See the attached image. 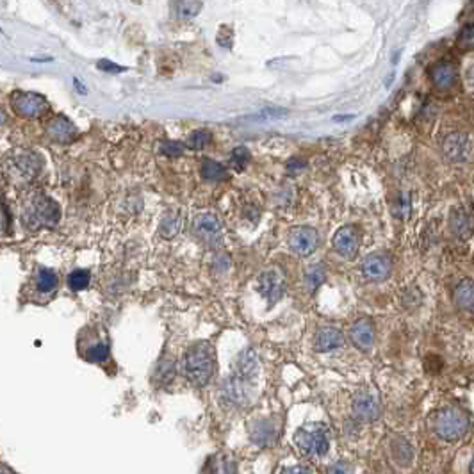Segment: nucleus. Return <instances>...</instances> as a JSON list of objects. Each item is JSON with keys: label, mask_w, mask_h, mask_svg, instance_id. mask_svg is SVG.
I'll use <instances>...</instances> for the list:
<instances>
[{"label": "nucleus", "mask_w": 474, "mask_h": 474, "mask_svg": "<svg viewBox=\"0 0 474 474\" xmlns=\"http://www.w3.org/2000/svg\"><path fill=\"white\" fill-rule=\"evenodd\" d=\"M435 435L443 438L446 443H457L467 435L471 428L469 414L464 410L462 406L450 405L435 412L434 421H431Z\"/></svg>", "instance_id": "f257e3e1"}, {"label": "nucleus", "mask_w": 474, "mask_h": 474, "mask_svg": "<svg viewBox=\"0 0 474 474\" xmlns=\"http://www.w3.org/2000/svg\"><path fill=\"white\" fill-rule=\"evenodd\" d=\"M184 373L195 385H207L214 373V351L209 343H196L184 357Z\"/></svg>", "instance_id": "f03ea898"}, {"label": "nucleus", "mask_w": 474, "mask_h": 474, "mask_svg": "<svg viewBox=\"0 0 474 474\" xmlns=\"http://www.w3.org/2000/svg\"><path fill=\"white\" fill-rule=\"evenodd\" d=\"M296 446L302 450L303 454L311 459H323L330 450V437L328 428L323 422H312L307 427L299 428L295 435Z\"/></svg>", "instance_id": "7ed1b4c3"}, {"label": "nucleus", "mask_w": 474, "mask_h": 474, "mask_svg": "<svg viewBox=\"0 0 474 474\" xmlns=\"http://www.w3.org/2000/svg\"><path fill=\"white\" fill-rule=\"evenodd\" d=\"M257 375L232 369L230 376L223 382V394L232 405L250 406L255 398Z\"/></svg>", "instance_id": "20e7f679"}, {"label": "nucleus", "mask_w": 474, "mask_h": 474, "mask_svg": "<svg viewBox=\"0 0 474 474\" xmlns=\"http://www.w3.org/2000/svg\"><path fill=\"white\" fill-rule=\"evenodd\" d=\"M61 218L59 205L45 195H36L25 207L24 219L31 228L56 227Z\"/></svg>", "instance_id": "39448f33"}, {"label": "nucleus", "mask_w": 474, "mask_h": 474, "mask_svg": "<svg viewBox=\"0 0 474 474\" xmlns=\"http://www.w3.org/2000/svg\"><path fill=\"white\" fill-rule=\"evenodd\" d=\"M11 108L22 118L34 120V118H41L48 111V102L38 93L18 91L11 96Z\"/></svg>", "instance_id": "423d86ee"}, {"label": "nucleus", "mask_w": 474, "mask_h": 474, "mask_svg": "<svg viewBox=\"0 0 474 474\" xmlns=\"http://www.w3.org/2000/svg\"><path fill=\"white\" fill-rule=\"evenodd\" d=\"M351 410L360 421H376L382 415V403L378 394L371 389H362L355 394Z\"/></svg>", "instance_id": "0eeeda50"}, {"label": "nucleus", "mask_w": 474, "mask_h": 474, "mask_svg": "<svg viewBox=\"0 0 474 474\" xmlns=\"http://www.w3.org/2000/svg\"><path fill=\"white\" fill-rule=\"evenodd\" d=\"M193 232L198 237L202 243H205L207 246H219L223 243V232H221V223L219 219L216 218L211 212H205V214H200L193 223Z\"/></svg>", "instance_id": "6e6552de"}, {"label": "nucleus", "mask_w": 474, "mask_h": 474, "mask_svg": "<svg viewBox=\"0 0 474 474\" xmlns=\"http://www.w3.org/2000/svg\"><path fill=\"white\" fill-rule=\"evenodd\" d=\"M259 292L266 298L269 305H275L286 292V279H283L282 271L276 267H269L259 276Z\"/></svg>", "instance_id": "1a4fd4ad"}, {"label": "nucleus", "mask_w": 474, "mask_h": 474, "mask_svg": "<svg viewBox=\"0 0 474 474\" xmlns=\"http://www.w3.org/2000/svg\"><path fill=\"white\" fill-rule=\"evenodd\" d=\"M84 343L80 341V355L88 362H102L109 357V341L105 334L95 332V334H82Z\"/></svg>", "instance_id": "9d476101"}, {"label": "nucleus", "mask_w": 474, "mask_h": 474, "mask_svg": "<svg viewBox=\"0 0 474 474\" xmlns=\"http://www.w3.org/2000/svg\"><path fill=\"white\" fill-rule=\"evenodd\" d=\"M319 244V235L311 227L292 228L289 234V248L299 257H309L314 253Z\"/></svg>", "instance_id": "9b49d317"}, {"label": "nucleus", "mask_w": 474, "mask_h": 474, "mask_svg": "<svg viewBox=\"0 0 474 474\" xmlns=\"http://www.w3.org/2000/svg\"><path fill=\"white\" fill-rule=\"evenodd\" d=\"M362 275L371 282H382L392 273V260L385 253H371L362 260Z\"/></svg>", "instance_id": "f8f14e48"}, {"label": "nucleus", "mask_w": 474, "mask_h": 474, "mask_svg": "<svg viewBox=\"0 0 474 474\" xmlns=\"http://www.w3.org/2000/svg\"><path fill=\"white\" fill-rule=\"evenodd\" d=\"M334 250L337 251L339 255L344 257V259H353L359 251V244H360V237L357 228L348 225V227L339 228L334 235Z\"/></svg>", "instance_id": "ddd939ff"}, {"label": "nucleus", "mask_w": 474, "mask_h": 474, "mask_svg": "<svg viewBox=\"0 0 474 474\" xmlns=\"http://www.w3.org/2000/svg\"><path fill=\"white\" fill-rule=\"evenodd\" d=\"M443 154L451 163H462L469 154V135L464 132H451L443 140Z\"/></svg>", "instance_id": "4468645a"}, {"label": "nucleus", "mask_w": 474, "mask_h": 474, "mask_svg": "<svg viewBox=\"0 0 474 474\" xmlns=\"http://www.w3.org/2000/svg\"><path fill=\"white\" fill-rule=\"evenodd\" d=\"M430 79L431 84L438 91H451V89L457 86V80H459V73H457V68L450 61H440V63L434 64L430 70Z\"/></svg>", "instance_id": "2eb2a0df"}, {"label": "nucleus", "mask_w": 474, "mask_h": 474, "mask_svg": "<svg viewBox=\"0 0 474 474\" xmlns=\"http://www.w3.org/2000/svg\"><path fill=\"white\" fill-rule=\"evenodd\" d=\"M47 134L50 140L57 141V143H70V141L75 140L79 132L66 116L57 114L47 124Z\"/></svg>", "instance_id": "dca6fc26"}, {"label": "nucleus", "mask_w": 474, "mask_h": 474, "mask_svg": "<svg viewBox=\"0 0 474 474\" xmlns=\"http://www.w3.org/2000/svg\"><path fill=\"white\" fill-rule=\"evenodd\" d=\"M351 343L360 351H369L375 344V325L371 323V319L362 318L351 327L350 330Z\"/></svg>", "instance_id": "f3484780"}, {"label": "nucleus", "mask_w": 474, "mask_h": 474, "mask_svg": "<svg viewBox=\"0 0 474 474\" xmlns=\"http://www.w3.org/2000/svg\"><path fill=\"white\" fill-rule=\"evenodd\" d=\"M344 341H346V339H344V334L339 330V328L323 327L316 332L314 348L316 351H321V353H325V351H334L339 350V348H343Z\"/></svg>", "instance_id": "a211bd4d"}, {"label": "nucleus", "mask_w": 474, "mask_h": 474, "mask_svg": "<svg viewBox=\"0 0 474 474\" xmlns=\"http://www.w3.org/2000/svg\"><path fill=\"white\" fill-rule=\"evenodd\" d=\"M250 437L251 443L259 444V446H269L279 437V427L273 419H260L251 424Z\"/></svg>", "instance_id": "6ab92c4d"}, {"label": "nucleus", "mask_w": 474, "mask_h": 474, "mask_svg": "<svg viewBox=\"0 0 474 474\" xmlns=\"http://www.w3.org/2000/svg\"><path fill=\"white\" fill-rule=\"evenodd\" d=\"M389 454L398 467H410L414 462V447L405 437H392L389 440Z\"/></svg>", "instance_id": "aec40b11"}, {"label": "nucleus", "mask_w": 474, "mask_h": 474, "mask_svg": "<svg viewBox=\"0 0 474 474\" xmlns=\"http://www.w3.org/2000/svg\"><path fill=\"white\" fill-rule=\"evenodd\" d=\"M453 302L464 312L474 314V280L466 279L457 283L453 291Z\"/></svg>", "instance_id": "412c9836"}, {"label": "nucleus", "mask_w": 474, "mask_h": 474, "mask_svg": "<svg viewBox=\"0 0 474 474\" xmlns=\"http://www.w3.org/2000/svg\"><path fill=\"white\" fill-rule=\"evenodd\" d=\"M450 228H451V232H453L454 237L466 239V237H469V235L474 232L473 219H471V216L467 214L464 209H454V211L451 212Z\"/></svg>", "instance_id": "4be33fe9"}, {"label": "nucleus", "mask_w": 474, "mask_h": 474, "mask_svg": "<svg viewBox=\"0 0 474 474\" xmlns=\"http://www.w3.org/2000/svg\"><path fill=\"white\" fill-rule=\"evenodd\" d=\"M172 8L177 18L180 20H191L202 9V0H173Z\"/></svg>", "instance_id": "5701e85b"}, {"label": "nucleus", "mask_w": 474, "mask_h": 474, "mask_svg": "<svg viewBox=\"0 0 474 474\" xmlns=\"http://www.w3.org/2000/svg\"><path fill=\"white\" fill-rule=\"evenodd\" d=\"M202 177L211 182H219V180L227 179V170L216 161H203L202 164Z\"/></svg>", "instance_id": "b1692460"}, {"label": "nucleus", "mask_w": 474, "mask_h": 474, "mask_svg": "<svg viewBox=\"0 0 474 474\" xmlns=\"http://www.w3.org/2000/svg\"><path fill=\"white\" fill-rule=\"evenodd\" d=\"M36 287H38V291H41V292H52L57 287V275L52 269L43 267V269L38 271Z\"/></svg>", "instance_id": "393cba45"}, {"label": "nucleus", "mask_w": 474, "mask_h": 474, "mask_svg": "<svg viewBox=\"0 0 474 474\" xmlns=\"http://www.w3.org/2000/svg\"><path fill=\"white\" fill-rule=\"evenodd\" d=\"M16 168L24 173L27 179H31L32 175H36L38 168H40V161H38L36 154H24L16 159Z\"/></svg>", "instance_id": "a878e982"}, {"label": "nucleus", "mask_w": 474, "mask_h": 474, "mask_svg": "<svg viewBox=\"0 0 474 474\" xmlns=\"http://www.w3.org/2000/svg\"><path fill=\"white\" fill-rule=\"evenodd\" d=\"M89 282H91V275L86 269H75L72 275L68 276V287L75 292L84 291L89 286Z\"/></svg>", "instance_id": "bb28decb"}, {"label": "nucleus", "mask_w": 474, "mask_h": 474, "mask_svg": "<svg viewBox=\"0 0 474 474\" xmlns=\"http://www.w3.org/2000/svg\"><path fill=\"white\" fill-rule=\"evenodd\" d=\"M325 276H327V273H325V267L321 266V264H316V266L309 267L307 273H305V283H307L309 291L318 289V287L325 282Z\"/></svg>", "instance_id": "cd10ccee"}, {"label": "nucleus", "mask_w": 474, "mask_h": 474, "mask_svg": "<svg viewBox=\"0 0 474 474\" xmlns=\"http://www.w3.org/2000/svg\"><path fill=\"white\" fill-rule=\"evenodd\" d=\"M211 473L212 474H237V469H235L234 460L228 459L227 454H219V457H216L214 459V462H212Z\"/></svg>", "instance_id": "c85d7f7f"}, {"label": "nucleus", "mask_w": 474, "mask_h": 474, "mask_svg": "<svg viewBox=\"0 0 474 474\" xmlns=\"http://www.w3.org/2000/svg\"><path fill=\"white\" fill-rule=\"evenodd\" d=\"M248 163H250V151L244 147L234 148L230 156V166L234 168L235 172H243L244 168L248 166Z\"/></svg>", "instance_id": "c756f323"}, {"label": "nucleus", "mask_w": 474, "mask_h": 474, "mask_svg": "<svg viewBox=\"0 0 474 474\" xmlns=\"http://www.w3.org/2000/svg\"><path fill=\"white\" fill-rule=\"evenodd\" d=\"M180 230V218L179 216H166V218L161 221V227H159V232L163 237H166V239H170V237H173V235H177V232Z\"/></svg>", "instance_id": "7c9ffc66"}, {"label": "nucleus", "mask_w": 474, "mask_h": 474, "mask_svg": "<svg viewBox=\"0 0 474 474\" xmlns=\"http://www.w3.org/2000/svg\"><path fill=\"white\" fill-rule=\"evenodd\" d=\"M457 47H459L460 50H474V25H466V27L459 32Z\"/></svg>", "instance_id": "2f4dec72"}, {"label": "nucleus", "mask_w": 474, "mask_h": 474, "mask_svg": "<svg viewBox=\"0 0 474 474\" xmlns=\"http://www.w3.org/2000/svg\"><path fill=\"white\" fill-rule=\"evenodd\" d=\"M212 141V135L207 131H196L188 138V147L193 150H202Z\"/></svg>", "instance_id": "473e14b6"}, {"label": "nucleus", "mask_w": 474, "mask_h": 474, "mask_svg": "<svg viewBox=\"0 0 474 474\" xmlns=\"http://www.w3.org/2000/svg\"><path fill=\"white\" fill-rule=\"evenodd\" d=\"M173 375H175V364L173 360H164V362L159 364L156 371V380L159 383H168L172 382Z\"/></svg>", "instance_id": "72a5a7b5"}, {"label": "nucleus", "mask_w": 474, "mask_h": 474, "mask_svg": "<svg viewBox=\"0 0 474 474\" xmlns=\"http://www.w3.org/2000/svg\"><path fill=\"white\" fill-rule=\"evenodd\" d=\"M216 40H218L219 47L230 48L232 41H234V31H232L230 25H221V29H219L218 38H216Z\"/></svg>", "instance_id": "f704fd0d"}, {"label": "nucleus", "mask_w": 474, "mask_h": 474, "mask_svg": "<svg viewBox=\"0 0 474 474\" xmlns=\"http://www.w3.org/2000/svg\"><path fill=\"white\" fill-rule=\"evenodd\" d=\"M328 474H355V467L348 460H337L328 467Z\"/></svg>", "instance_id": "c9c22d12"}, {"label": "nucleus", "mask_w": 474, "mask_h": 474, "mask_svg": "<svg viewBox=\"0 0 474 474\" xmlns=\"http://www.w3.org/2000/svg\"><path fill=\"white\" fill-rule=\"evenodd\" d=\"M161 151L168 157H179L182 156L184 145L179 143V141H166V143H163V147H161Z\"/></svg>", "instance_id": "e433bc0d"}, {"label": "nucleus", "mask_w": 474, "mask_h": 474, "mask_svg": "<svg viewBox=\"0 0 474 474\" xmlns=\"http://www.w3.org/2000/svg\"><path fill=\"white\" fill-rule=\"evenodd\" d=\"M96 66H98L100 70H104V72H108V73H121V72H125V70H127V68L120 66V64L111 63V61H108V59L98 61V64H96Z\"/></svg>", "instance_id": "4c0bfd02"}, {"label": "nucleus", "mask_w": 474, "mask_h": 474, "mask_svg": "<svg viewBox=\"0 0 474 474\" xmlns=\"http://www.w3.org/2000/svg\"><path fill=\"white\" fill-rule=\"evenodd\" d=\"M8 228H9V211H8V205H2V230H4V234H8Z\"/></svg>", "instance_id": "58836bf2"}, {"label": "nucleus", "mask_w": 474, "mask_h": 474, "mask_svg": "<svg viewBox=\"0 0 474 474\" xmlns=\"http://www.w3.org/2000/svg\"><path fill=\"white\" fill-rule=\"evenodd\" d=\"M280 474H311V473H309L305 467L295 466V467H286V469H283Z\"/></svg>", "instance_id": "ea45409f"}, {"label": "nucleus", "mask_w": 474, "mask_h": 474, "mask_svg": "<svg viewBox=\"0 0 474 474\" xmlns=\"http://www.w3.org/2000/svg\"><path fill=\"white\" fill-rule=\"evenodd\" d=\"M305 166V163L303 161H289V164H287V168L291 170V172H296V170H299V168Z\"/></svg>", "instance_id": "a19ab883"}, {"label": "nucleus", "mask_w": 474, "mask_h": 474, "mask_svg": "<svg viewBox=\"0 0 474 474\" xmlns=\"http://www.w3.org/2000/svg\"><path fill=\"white\" fill-rule=\"evenodd\" d=\"M73 86H75V89L80 93V95H84V93H86V88H84L82 84H80L79 79H73Z\"/></svg>", "instance_id": "79ce46f5"}, {"label": "nucleus", "mask_w": 474, "mask_h": 474, "mask_svg": "<svg viewBox=\"0 0 474 474\" xmlns=\"http://www.w3.org/2000/svg\"><path fill=\"white\" fill-rule=\"evenodd\" d=\"M350 118H351V116H335L334 120L335 121H344V120H350Z\"/></svg>", "instance_id": "37998d69"}, {"label": "nucleus", "mask_w": 474, "mask_h": 474, "mask_svg": "<svg viewBox=\"0 0 474 474\" xmlns=\"http://www.w3.org/2000/svg\"><path fill=\"white\" fill-rule=\"evenodd\" d=\"M469 474H474V454H473V459H471V464H469Z\"/></svg>", "instance_id": "c03bdc74"}, {"label": "nucleus", "mask_w": 474, "mask_h": 474, "mask_svg": "<svg viewBox=\"0 0 474 474\" xmlns=\"http://www.w3.org/2000/svg\"><path fill=\"white\" fill-rule=\"evenodd\" d=\"M4 474H6V473H4Z\"/></svg>", "instance_id": "a18cd8bd"}]
</instances>
